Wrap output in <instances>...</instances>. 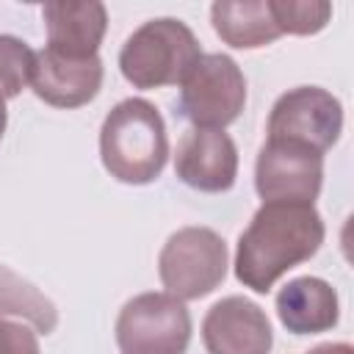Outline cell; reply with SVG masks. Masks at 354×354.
Returning <instances> with one entry per match:
<instances>
[{
  "label": "cell",
  "instance_id": "3957f363",
  "mask_svg": "<svg viewBox=\"0 0 354 354\" xmlns=\"http://www.w3.org/2000/svg\"><path fill=\"white\" fill-rule=\"evenodd\" d=\"M199 58L202 50L194 30L180 19L160 17L127 36L119 53V69L136 88H160L180 86Z\"/></svg>",
  "mask_w": 354,
  "mask_h": 354
},
{
  "label": "cell",
  "instance_id": "5bb4252c",
  "mask_svg": "<svg viewBox=\"0 0 354 354\" xmlns=\"http://www.w3.org/2000/svg\"><path fill=\"white\" fill-rule=\"evenodd\" d=\"M210 19L218 39L238 50H257L282 36L268 0H218L210 6Z\"/></svg>",
  "mask_w": 354,
  "mask_h": 354
},
{
  "label": "cell",
  "instance_id": "7a4b0ae2",
  "mask_svg": "<svg viewBox=\"0 0 354 354\" xmlns=\"http://www.w3.org/2000/svg\"><path fill=\"white\" fill-rule=\"evenodd\" d=\"M100 158L119 183L147 185L158 180L169 158L166 124L158 108L141 97L113 105L100 130Z\"/></svg>",
  "mask_w": 354,
  "mask_h": 354
},
{
  "label": "cell",
  "instance_id": "ac0fdd59",
  "mask_svg": "<svg viewBox=\"0 0 354 354\" xmlns=\"http://www.w3.org/2000/svg\"><path fill=\"white\" fill-rule=\"evenodd\" d=\"M0 354H41L36 332L0 313Z\"/></svg>",
  "mask_w": 354,
  "mask_h": 354
},
{
  "label": "cell",
  "instance_id": "8fae6325",
  "mask_svg": "<svg viewBox=\"0 0 354 354\" xmlns=\"http://www.w3.org/2000/svg\"><path fill=\"white\" fill-rule=\"evenodd\" d=\"M102 86V61L91 58H66L53 50L36 53L30 88L39 100L53 108H80L97 97Z\"/></svg>",
  "mask_w": 354,
  "mask_h": 354
},
{
  "label": "cell",
  "instance_id": "277c9868",
  "mask_svg": "<svg viewBox=\"0 0 354 354\" xmlns=\"http://www.w3.org/2000/svg\"><path fill=\"white\" fill-rule=\"evenodd\" d=\"M158 274L174 299H202L213 293L227 274V243L210 227H183L163 243Z\"/></svg>",
  "mask_w": 354,
  "mask_h": 354
},
{
  "label": "cell",
  "instance_id": "5b68a950",
  "mask_svg": "<svg viewBox=\"0 0 354 354\" xmlns=\"http://www.w3.org/2000/svg\"><path fill=\"white\" fill-rule=\"evenodd\" d=\"M246 102V77L224 53H202L194 69L180 83L177 111L199 130H224Z\"/></svg>",
  "mask_w": 354,
  "mask_h": 354
},
{
  "label": "cell",
  "instance_id": "9a60e30c",
  "mask_svg": "<svg viewBox=\"0 0 354 354\" xmlns=\"http://www.w3.org/2000/svg\"><path fill=\"white\" fill-rule=\"evenodd\" d=\"M0 313L25 318L41 335H50L58 326L55 304L33 282L22 279L17 271H11L3 263H0Z\"/></svg>",
  "mask_w": 354,
  "mask_h": 354
},
{
  "label": "cell",
  "instance_id": "7c38bea8",
  "mask_svg": "<svg viewBox=\"0 0 354 354\" xmlns=\"http://www.w3.org/2000/svg\"><path fill=\"white\" fill-rule=\"evenodd\" d=\"M41 19L47 28V50L66 58L97 55L108 28L102 3H44Z\"/></svg>",
  "mask_w": 354,
  "mask_h": 354
},
{
  "label": "cell",
  "instance_id": "9c48e42d",
  "mask_svg": "<svg viewBox=\"0 0 354 354\" xmlns=\"http://www.w3.org/2000/svg\"><path fill=\"white\" fill-rule=\"evenodd\" d=\"M207 354H271L274 332L263 307L243 296L216 301L202 321Z\"/></svg>",
  "mask_w": 354,
  "mask_h": 354
},
{
  "label": "cell",
  "instance_id": "4fadbf2b",
  "mask_svg": "<svg viewBox=\"0 0 354 354\" xmlns=\"http://www.w3.org/2000/svg\"><path fill=\"white\" fill-rule=\"evenodd\" d=\"M277 315L290 335H318L337 324V293L326 279L296 277L277 293Z\"/></svg>",
  "mask_w": 354,
  "mask_h": 354
},
{
  "label": "cell",
  "instance_id": "6da1fadb",
  "mask_svg": "<svg viewBox=\"0 0 354 354\" xmlns=\"http://www.w3.org/2000/svg\"><path fill=\"white\" fill-rule=\"evenodd\" d=\"M324 243V218L304 202H263L238 238L235 277L254 293H268L293 266Z\"/></svg>",
  "mask_w": 354,
  "mask_h": 354
},
{
  "label": "cell",
  "instance_id": "ffe728a7",
  "mask_svg": "<svg viewBox=\"0 0 354 354\" xmlns=\"http://www.w3.org/2000/svg\"><path fill=\"white\" fill-rule=\"evenodd\" d=\"M6 119H8V116H6V102L0 100V138H3V133H6Z\"/></svg>",
  "mask_w": 354,
  "mask_h": 354
},
{
  "label": "cell",
  "instance_id": "52a82bcc",
  "mask_svg": "<svg viewBox=\"0 0 354 354\" xmlns=\"http://www.w3.org/2000/svg\"><path fill=\"white\" fill-rule=\"evenodd\" d=\"M343 130V105L335 94L318 86H299L285 91L268 113V138L290 141L326 152Z\"/></svg>",
  "mask_w": 354,
  "mask_h": 354
},
{
  "label": "cell",
  "instance_id": "e0dca14e",
  "mask_svg": "<svg viewBox=\"0 0 354 354\" xmlns=\"http://www.w3.org/2000/svg\"><path fill=\"white\" fill-rule=\"evenodd\" d=\"M36 53L17 36H0V100L17 97L25 86H30Z\"/></svg>",
  "mask_w": 354,
  "mask_h": 354
},
{
  "label": "cell",
  "instance_id": "8992f818",
  "mask_svg": "<svg viewBox=\"0 0 354 354\" xmlns=\"http://www.w3.org/2000/svg\"><path fill=\"white\" fill-rule=\"evenodd\" d=\"M188 343L191 313L171 293H138L116 318V346L122 354H185Z\"/></svg>",
  "mask_w": 354,
  "mask_h": 354
},
{
  "label": "cell",
  "instance_id": "ba28073f",
  "mask_svg": "<svg viewBox=\"0 0 354 354\" xmlns=\"http://www.w3.org/2000/svg\"><path fill=\"white\" fill-rule=\"evenodd\" d=\"M324 183V155L290 144L266 138L254 163V188L263 202H304L313 205Z\"/></svg>",
  "mask_w": 354,
  "mask_h": 354
},
{
  "label": "cell",
  "instance_id": "2e32d148",
  "mask_svg": "<svg viewBox=\"0 0 354 354\" xmlns=\"http://www.w3.org/2000/svg\"><path fill=\"white\" fill-rule=\"evenodd\" d=\"M274 22L279 33H293V36H313L326 28L332 17L329 3H313V0H268Z\"/></svg>",
  "mask_w": 354,
  "mask_h": 354
},
{
  "label": "cell",
  "instance_id": "d6986e66",
  "mask_svg": "<svg viewBox=\"0 0 354 354\" xmlns=\"http://www.w3.org/2000/svg\"><path fill=\"white\" fill-rule=\"evenodd\" d=\"M304 354H354V348L348 343H321V346H315Z\"/></svg>",
  "mask_w": 354,
  "mask_h": 354
},
{
  "label": "cell",
  "instance_id": "30bf717a",
  "mask_svg": "<svg viewBox=\"0 0 354 354\" xmlns=\"http://www.w3.org/2000/svg\"><path fill=\"white\" fill-rule=\"evenodd\" d=\"M174 174L205 194L230 191L238 177V149L224 130L191 127L183 133L174 155Z\"/></svg>",
  "mask_w": 354,
  "mask_h": 354
}]
</instances>
